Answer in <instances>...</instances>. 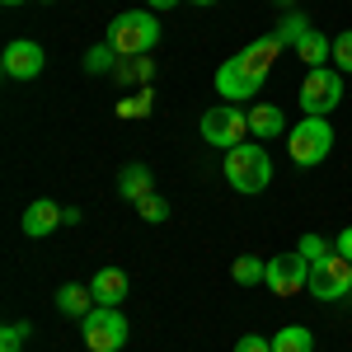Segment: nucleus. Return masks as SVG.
I'll list each match as a JSON object with an SVG mask.
<instances>
[{
  "mask_svg": "<svg viewBox=\"0 0 352 352\" xmlns=\"http://www.w3.org/2000/svg\"><path fill=\"white\" fill-rule=\"evenodd\" d=\"M221 174H226V184L235 192L254 197V192H263L272 184V160H268V151H263L258 141H240L235 151H226Z\"/></svg>",
  "mask_w": 352,
  "mask_h": 352,
  "instance_id": "f257e3e1",
  "label": "nucleus"
},
{
  "mask_svg": "<svg viewBox=\"0 0 352 352\" xmlns=\"http://www.w3.org/2000/svg\"><path fill=\"white\" fill-rule=\"evenodd\" d=\"M104 43H109L118 56H151L155 43H160V19H155L151 10H122L109 24Z\"/></svg>",
  "mask_w": 352,
  "mask_h": 352,
  "instance_id": "f03ea898",
  "label": "nucleus"
},
{
  "mask_svg": "<svg viewBox=\"0 0 352 352\" xmlns=\"http://www.w3.org/2000/svg\"><path fill=\"white\" fill-rule=\"evenodd\" d=\"M338 104H343V71L338 66L305 71V80H300V109H305V118H329Z\"/></svg>",
  "mask_w": 352,
  "mask_h": 352,
  "instance_id": "7ed1b4c3",
  "label": "nucleus"
},
{
  "mask_svg": "<svg viewBox=\"0 0 352 352\" xmlns=\"http://www.w3.org/2000/svg\"><path fill=\"white\" fill-rule=\"evenodd\" d=\"M329 151H333V127H329V118H300L292 136H287V155L292 164H320L329 160Z\"/></svg>",
  "mask_w": 352,
  "mask_h": 352,
  "instance_id": "20e7f679",
  "label": "nucleus"
},
{
  "mask_svg": "<svg viewBox=\"0 0 352 352\" xmlns=\"http://www.w3.org/2000/svg\"><path fill=\"white\" fill-rule=\"evenodd\" d=\"M268 80V71H258V66H249L244 56H230V61H221L217 66V94L226 104H249L258 89Z\"/></svg>",
  "mask_w": 352,
  "mask_h": 352,
  "instance_id": "39448f33",
  "label": "nucleus"
},
{
  "mask_svg": "<svg viewBox=\"0 0 352 352\" xmlns=\"http://www.w3.org/2000/svg\"><path fill=\"white\" fill-rule=\"evenodd\" d=\"M244 136H249V113L235 104H217V109L202 113V141L217 146V151H235Z\"/></svg>",
  "mask_w": 352,
  "mask_h": 352,
  "instance_id": "423d86ee",
  "label": "nucleus"
},
{
  "mask_svg": "<svg viewBox=\"0 0 352 352\" xmlns=\"http://www.w3.org/2000/svg\"><path fill=\"white\" fill-rule=\"evenodd\" d=\"M80 329H85V348L89 352H118L127 343V320H122L118 305H94L80 320Z\"/></svg>",
  "mask_w": 352,
  "mask_h": 352,
  "instance_id": "0eeeda50",
  "label": "nucleus"
},
{
  "mask_svg": "<svg viewBox=\"0 0 352 352\" xmlns=\"http://www.w3.org/2000/svg\"><path fill=\"white\" fill-rule=\"evenodd\" d=\"M310 296L320 300H343L352 296V263L333 249V254H324L320 263H310V287H305Z\"/></svg>",
  "mask_w": 352,
  "mask_h": 352,
  "instance_id": "6e6552de",
  "label": "nucleus"
},
{
  "mask_svg": "<svg viewBox=\"0 0 352 352\" xmlns=\"http://www.w3.org/2000/svg\"><path fill=\"white\" fill-rule=\"evenodd\" d=\"M310 287V263L300 258V249L292 254H272L268 258V292L272 296H296Z\"/></svg>",
  "mask_w": 352,
  "mask_h": 352,
  "instance_id": "1a4fd4ad",
  "label": "nucleus"
},
{
  "mask_svg": "<svg viewBox=\"0 0 352 352\" xmlns=\"http://www.w3.org/2000/svg\"><path fill=\"white\" fill-rule=\"evenodd\" d=\"M0 66H5L10 80H38L43 66H47V56H43V47H38L33 38H14V43L0 52Z\"/></svg>",
  "mask_w": 352,
  "mask_h": 352,
  "instance_id": "9d476101",
  "label": "nucleus"
},
{
  "mask_svg": "<svg viewBox=\"0 0 352 352\" xmlns=\"http://www.w3.org/2000/svg\"><path fill=\"white\" fill-rule=\"evenodd\" d=\"M61 221H66V212L56 207L52 197H38V202H28V212H24V235L28 240H47Z\"/></svg>",
  "mask_w": 352,
  "mask_h": 352,
  "instance_id": "9b49d317",
  "label": "nucleus"
},
{
  "mask_svg": "<svg viewBox=\"0 0 352 352\" xmlns=\"http://www.w3.org/2000/svg\"><path fill=\"white\" fill-rule=\"evenodd\" d=\"M89 292H94V305H122V300H127V272L122 268H99L89 277Z\"/></svg>",
  "mask_w": 352,
  "mask_h": 352,
  "instance_id": "f8f14e48",
  "label": "nucleus"
},
{
  "mask_svg": "<svg viewBox=\"0 0 352 352\" xmlns=\"http://www.w3.org/2000/svg\"><path fill=\"white\" fill-rule=\"evenodd\" d=\"M249 113V132H254V141H268V136H282L287 132V113L277 109V104H254Z\"/></svg>",
  "mask_w": 352,
  "mask_h": 352,
  "instance_id": "ddd939ff",
  "label": "nucleus"
},
{
  "mask_svg": "<svg viewBox=\"0 0 352 352\" xmlns=\"http://www.w3.org/2000/svg\"><path fill=\"white\" fill-rule=\"evenodd\" d=\"M56 310H61V315H71V320H85V315L94 310V292L80 287V282H66V287L56 292Z\"/></svg>",
  "mask_w": 352,
  "mask_h": 352,
  "instance_id": "4468645a",
  "label": "nucleus"
},
{
  "mask_svg": "<svg viewBox=\"0 0 352 352\" xmlns=\"http://www.w3.org/2000/svg\"><path fill=\"white\" fill-rule=\"evenodd\" d=\"M118 192H122L132 207L141 197H151V169H146V164H127V169L118 174Z\"/></svg>",
  "mask_w": 352,
  "mask_h": 352,
  "instance_id": "2eb2a0df",
  "label": "nucleus"
},
{
  "mask_svg": "<svg viewBox=\"0 0 352 352\" xmlns=\"http://www.w3.org/2000/svg\"><path fill=\"white\" fill-rule=\"evenodd\" d=\"M296 56L305 61V66H310V71H315V66H329V56H333V43H329L320 28H310V33H305V38L296 43Z\"/></svg>",
  "mask_w": 352,
  "mask_h": 352,
  "instance_id": "dca6fc26",
  "label": "nucleus"
},
{
  "mask_svg": "<svg viewBox=\"0 0 352 352\" xmlns=\"http://www.w3.org/2000/svg\"><path fill=\"white\" fill-rule=\"evenodd\" d=\"M272 352H315V333L305 324H287L272 333Z\"/></svg>",
  "mask_w": 352,
  "mask_h": 352,
  "instance_id": "f3484780",
  "label": "nucleus"
},
{
  "mask_svg": "<svg viewBox=\"0 0 352 352\" xmlns=\"http://www.w3.org/2000/svg\"><path fill=\"white\" fill-rule=\"evenodd\" d=\"M277 52H282V43H277V33H268V38H254V43H249L240 56L249 61V66H258V71H272Z\"/></svg>",
  "mask_w": 352,
  "mask_h": 352,
  "instance_id": "a211bd4d",
  "label": "nucleus"
},
{
  "mask_svg": "<svg viewBox=\"0 0 352 352\" xmlns=\"http://www.w3.org/2000/svg\"><path fill=\"white\" fill-rule=\"evenodd\" d=\"M113 76H118V80H122V85H136V80L146 85V80H151V76H155V61H151V56H122Z\"/></svg>",
  "mask_w": 352,
  "mask_h": 352,
  "instance_id": "6ab92c4d",
  "label": "nucleus"
},
{
  "mask_svg": "<svg viewBox=\"0 0 352 352\" xmlns=\"http://www.w3.org/2000/svg\"><path fill=\"white\" fill-rule=\"evenodd\" d=\"M118 61H122V56L113 52L109 43H94V47L85 52V71H89V76H113V71H118Z\"/></svg>",
  "mask_w": 352,
  "mask_h": 352,
  "instance_id": "aec40b11",
  "label": "nucleus"
},
{
  "mask_svg": "<svg viewBox=\"0 0 352 352\" xmlns=\"http://www.w3.org/2000/svg\"><path fill=\"white\" fill-rule=\"evenodd\" d=\"M230 277H235L240 287H254V282H268V263H263V258H254V254H244V258H235V268H230Z\"/></svg>",
  "mask_w": 352,
  "mask_h": 352,
  "instance_id": "412c9836",
  "label": "nucleus"
},
{
  "mask_svg": "<svg viewBox=\"0 0 352 352\" xmlns=\"http://www.w3.org/2000/svg\"><path fill=\"white\" fill-rule=\"evenodd\" d=\"M305 33H310V24H305V14H287V19L277 24V43H282V47H296V43L305 38Z\"/></svg>",
  "mask_w": 352,
  "mask_h": 352,
  "instance_id": "4be33fe9",
  "label": "nucleus"
},
{
  "mask_svg": "<svg viewBox=\"0 0 352 352\" xmlns=\"http://www.w3.org/2000/svg\"><path fill=\"white\" fill-rule=\"evenodd\" d=\"M136 212H141V221H151V226H160V221L169 217V202H164L160 192H151V197H141V202H136Z\"/></svg>",
  "mask_w": 352,
  "mask_h": 352,
  "instance_id": "5701e85b",
  "label": "nucleus"
},
{
  "mask_svg": "<svg viewBox=\"0 0 352 352\" xmlns=\"http://www.w3.org/2000/svg\"><path fill=\"white\" fill-rule=\"evenodd\" d=\"M333 66H338L343 76L352 71V28H343V33L333 38Z\"/></svg>",
  "mask_w": 352,
  "mask_h": 352,
  "instance_id": "b1692460",
  "label": "nucleus"
},
{
  "mask_svg": "<svg viewBox=\"0 0 352 352\" xmlns=\"http://www.w3.org/2000/svg\"><path fill=\"white\" fill-rule=\"evenodd\" d=\"M300 258H305V263H320V258H324V254H333V249H329L324 240H320V235H300Z\"/></svg>",
  "mask_w": 352,
  "mask_h": 352,
  "instance_id": "393cba45",
  "label": "nucleus"
},
{
  "mask_svg": "<svg viewBox=\"0 0 352 352\" xmlns=\"http://www.w3.org/2000/svg\"><path fill=\"white\" fill-rule=\"evenodd\" d=\"M28 338V324H5V333H0V352H19Z\"/></svg>",
  "mask_w": 352,
  "mask_h": 352,
  "instance_id": "a878e982",
  "label": "nucleus"
},
{
  "mask_svg": "<svg viewBox=\"0 0 352 352\" xmlns=\"http://www.w3.org/2000/svg\"><path fill=\"white\" fill-rule=\"evenodd\" d=\"M118 113H122V118H146V113H151V94L141 89L136 99H122V104H118Z\"/></svg>",
  "mask_w": 352,
  "mask_h": 352,
  "instance_id": "bb28decb",
  "label": "nucleus"
},
{
  "mask_svg": "<svg viewBox=\"0 0 352 352\" xmlns=\"http://www.w3.org/2000/svg\"><path fill=\"white\" fill-rule=\"evenodd\" d=\"M235 352H272V338H263V333H244L240 343H235Z\"/></svg>",
  "mask_w": 352,
  "mask_h": 352,
  "instance_id": "cd10ccee",
  "label": "nucleus"
},
{
  "mask_svg": "<svg viewBox=\"0 0 352 352\" xmlns=\"http://www.w3.org/2000/svg\"><path fill=\"white\" fill-rule=\"evenodd\" d=\"M333 249H338V254H343V258L352 263V226H343V230H338V240H333Z\"/></svg>",
  "mask_w": 352,
  "mask_h": 352,
  "instance_id": "c85d7f7f",
  "label": "nucleus"
},
{
  "mask_svg": "<svg viewBox=\"0 0 352 352\" xmlns=\"http://www.w3.org/2000/svg\"><path fill=\"white\" fill-rule=\"evenodd\" d=\"M151 10H169V5H179V0H146Z\"/></svg>",
  "mask_w": 352,
  "mask_h": 352,
  "instance_id": "c756f323",
  "label": "nucleus"
},
{
  "mask_svg": "<svg viewBox=\"0 0 352 352\" xmlns=\"http://www.w3.org/2000/svg\"><path fill=\"white\" fill-rule=\"evenodd\" d=\"M0 5H24V0H0Z\"/></svg>",
  "mask_w": 352,
  "mask_h": 352,
  "instance_id": "7c9ffc66",
  "label": "nucleus"
},
{
  "mask_svg": "<svg viewBox=\"0 0 352 352\" xmlns=\"http://www.w3.org/2000/svg\"><path fill=\"white\" fill-rule=\"evenodd\" d=\"M192 5H217V0H192Z\"/></svg>",
  "mask_w": 352,
  "mask_h": 352,
  "instance_id": "2f4dec72",
  "label": "nucleus"
},
{
  "mask_svg": "<svg viewBox=\"0 0 352 352\" xmlns=\"http://www.w3.org/2000/svg\"><path fill=\"white\" fill-rule=\"evenodd\" d=\"M43 5H52V0H43Z\"/></svg>",
  "mask_w": 352,
  "mask_h": 352,
  "instance_id": "473e14b6",
  "label": "nucleus"
}]
</instances>
